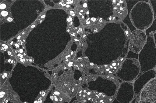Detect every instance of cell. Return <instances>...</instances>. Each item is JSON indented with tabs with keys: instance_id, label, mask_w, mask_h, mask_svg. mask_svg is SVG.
<instances>
[{
	"instance_id": "6da1fadb",
	"label": "cell",
	"mask_w": 156,
	"mask_h": 103,
	"mask_svg": "<svg viewBox=\"0 0 156 103\" xmlns=\"http://www.w3.org/2000/svg\"><path fill=\"white\" fill-rule=\"evenodd\" d=\"M119 82L100 83L83 82L76 96L84 103H113L119 87Z\"/></svg>"
},
{
	"instance_id": "7a4b0ae2",
	"label": "cell",
	"mask_w": 156,
	"mask_h": 103,
	"mask_svg": "<svg viewBox=\"0 0 156 103\" xmlns=\"http://www.w3.org/2000/svg\"><path fill=\"white\" fill-rule=\"evenodd\" d=\"M132 23L136 29L144 31L153 22L154 14L149 1H141L136 3L131 12Z\"/></svg>"
},
{
	"instance_id": "3957f363",
	"label": "cell",
	"mask_w": 156,
	"mask_h": 103,
	"mask_svg": "<svg viewBox=\"0 0 156 103\" xmlns=\"http://www.w3.org/2000/svg\"><path fill=\"white\" fill-rule=\"evenodd\" d=\"M140 71L135 81L144 72L153 70L156 66V48L153 34L147 37V41L138 54Z\"/></svg>"
},
{
	"instance_id": "277c9868",
	"label": "cell",
	"mask_w": 156,
	"mask_h": 103,
	"mask_svg": "<svg viewBox=\"0 0 156 103\" xmlns=\"http://www.w3.org/2000/svg\"><path fill=\"white\" fill-rule=\"evenodd\" d=\"M140 69L138 60L133 58H126L118 70L117 76L123 81H132L138 77Z\"/></svg>"
},
{
	"instance_id": "5b68a950",
	"label": "cell",
	"mask_w": 156,
	"mask_h": 103,
	"mask_svg": "<svg viewBox=\"0 0 156 103\" xmlns=\"http://www.w3.org/2000/svg\"><path fill=\"white\" fill-rule=\"evenodd\" d=\"M133 83L132 81H122L120 83L115 100L120 103H130L134 99Z\"/></svg>"
},
{
	"instance_id": "8992f818",
	"label": "cell",
	"mask_w": 156,
	"mask_h": 103,
	"mask_svg": "<svg viewBox=\"0 0 156 103\" xmlns=\"http://www.w3.org/2000/svg\"><path fill=\"white\" fill-rule=\"evenodd\" d=\"M147 36L144 31L136 29L131 33L129 51L139 54L147 41Z\"/></svg>"
},
{
	"instance_id": "52a82bcc",
	"label": "cell",
	"mask_w": 156,
	"mask_h": 103,
	"mask_svg": "<svg viewBox=\"0 0 156 103\" xmlns=\"http://www.w3.org/2000/svg\"><path fill=\"white\" fill-rule=\"evenodd\" d=\"M156 77V71L153 69L144 72L133 83L134 91V99L141 93L146 84Z\"/></svg>"
},
{
	"instance_id": "ba28073f",
	"label": "cell",
	"mask_w": 156,
	"mask_h": 103,
	"mask_svg": "<svg viewBox=\"0 0 156 103\" xmlns=\"http://www.w3.org/2000/svg\"><path fill=\"white\" fill-rule=\"evenodd\" d=\"M140 100L154 102L156 100V78L150 81L141 93Z\"/></svg>"
},
{
	"instance_id": "9c48e42d",
	"label": "cell",
	"mask_w": 156,
	"mask_h": 103,
	"mask_svg": "<svg viewBox=\"0 0 156 103\" xmlns=\"http://www.w3.org/2000/svg\"><path fill=\"white\" fill-rule=\"evenodd\" d=\"M156 31V19H154L152 25L144 31L147 36H149L153 34Z\"/></svg>"
},
{
	"instance_id": "30bf717a",
	"label": "cell",
	"mask_w": 156,
	"mask_h": 103,
	"mask_svg": "<svg viewBox=\"0 0 156 103\" xmlns=\"http://www.w3.org/2000/svg\"><path fill=\"white\" fill-rule=\"evenodd\" d=\"M12 103H19L20 99L19 95L16 93H12L10 95V99L9 100Z\"/></svg>"
},
{
	"instance_id": "8fae6325",
	"label": "cell",
	"mask_w": 156,
	"mask_h": 103,
	"mask_svg": "<svg viewBox=\"0 0 156 103\" xmlns=\"http://www.w3.org/2000/svg\"><path fill=\"white\" fill-rule=\"evenodd\" d=\"M154 14V19H156V1H149Z\"/></svg>"
},
{
	"instance_id": "7c38bea8",
	"label": "cell",
	"mask_w": 156,
	"mask_h": 103,
	"mask_svg": "<svg viewBox=\"0 0 156 103\" xmlns=\"http://www.w3.org/2000/svg\"><path fill=\"white\" fill-rule=\"evenodd\" d=\"M133 58L138 60V54L129 51V53L126 58Z\"/></svg>"
},
{
	"instance_id": "4fadbf2b",
	"label": "cell",
	"mask_w": 156,
	"mask_h": 103,
	"mask_svg": "<svg viewBox=\"0 0 156 103\" xmlns=\"http://www.w3.org/2000/svg\"><path fill=\"white\" fill-rule=\"evenodd\" d=\"M140 95L141 93L136 96L135 98L130 103H139V101L140 100Z\"/></svg>"
},
{
	"instance_id": "5bb4252c",
	"label": "cell",
	"mask_w": 156,
	"mask_h": 103,
	"mask_svg": "<svg viewBox=\"0 0 156 103\" xmlns=\"http://www.w3.org/2000/svg\"><path fill=\"white\" fill-rule=\"evenodd\" d=\"M8 12L6 11H3L1 12V15L3 17H6L8 15Z\"/></svg>"
},
{
	"instance_id": "9a60e30c",
	"label": "cell",
	"mask_w": 156,
	"mask_h": 103,
	"mask_svg": "<svg viewBox=\"0 0 156 103\" xmlns=\"http://www.w3.org/2000/svg\"><path fill=\"white\" fill-rule=\"evenodd\" d=\"M1 10H3L6 8V5L4 3L2 4L1 5V7H0Z\"/></svg>"
},
{
	"instance_id": "2e32d148",
	"label": "cell",
	"mask_w": 156,
	"mask_h": 103,
	"mask_svg": "<svg viewBox=\"0 0 156 103\" xmlns=\"http://www.w3.org/2000/svg\"><path fill=\"white\" fill-rule=\"evenodd\" d=\"M154 42L156 48V31L153 34Z\"/></svg>"
},
{
	"instance_id": "e0dca14e",
	"label": "cell",
	"mask_w": 156,
	"mask_h": 103,
	"mask_svg": "<svg viewBox=\"0 0 156 103\" xmlns=\"http://www.w3.org/2000/svg\"><path fill=\"white\" fill-rule=\"evenodd\" d=\"M139 103H152V102L140 100Z\"/></svg>"
},
{
	"instance_id": "ac0fdd59",
	"label": "cell",
	"mask_w": 156,
	"mask_h": 103,
	"mask_svg": "<svg viewBox=\"0 0 156 103\" xmlns=\"http://www.w3.org/2000/svg\"><path fill=\"white\" fill-rule=\"evenodd\" d=\"M13 21L12 18L11 17H8L7 18V21L9 22H12Z\"/></svg>"
},
{
	"instance_id": "d6986e66",
	"label": "cell",
	"mask_w": 156,
	"mask_h": 103,
	"mask_svg": "<svg viewBox=\"0 0 156 103\" xmlns=\"http://www.w3.org/2000/svg\"><path fill=\"white\" fill-rule=\"evenodd\" d=\"M71 103H84L80 101H78L77 100H76V101H74L73 102H72Z\"/></svg>"
},
{
	"instance_id": "ffe728a7",
	"label": "cell",
	"mask_w": 156,
	"mask_h": 103,
	"mask_svg": "<svg viewBox=\"0 0 156 103\" xmlns=\"http://www.w3.org/2000/svg\"><path fill=\"white\" fill-rule=\"evenodd\" d=\"M69 16H71L73 18H74L76 15L75 14H70V15Z\"/></svg>"
},
{
	"instance_id": "44dd1931",
	"label": "cell",
	"mask_w": 156,
	"mask_h": 103,
	"mask_svg": "<svg viewBox=\"0 0 156 103\" xmlns=\"http://www.w3.org/2000/svg\"><path fill=\"white\" fill-rule=\"evenodd\" d=\"M67 22L68 24H69L71 22L70 20V19L69 17H68L67 18Z\"/></svg>"
},
{
	"instance_id": "7402d4cb",
	"label": "cell",
	"mask_w": 156,
	"mask_h": 103,
	"mask_svg": "<svg viewBox=\"0 0 156 103\" xmlns=\"http://www.w3.org/2000/svg\"><path fill=\"white\" fill-rule=\"evenodd\" d=\"M69 18L70 19V22H73V18H72L70 16H69Z\"/></svg>"
},
{
	"instance_id": "603a6c76",
	"label": "cell",
	"mask_w": 156,
	"mask_h": 103,
	"mask_svg": "<svg viewBox=\"0 0 156 103\" xmlns=\"http://www.w3.org/2000/svg\"><path fill=\"white\" fill-rule=\"evenodd\" d=\"M69 13L70 14H74L75 13L74 11H72V10H70L69 11Z\"/></svg>"
},
{
	"instance_id": "cb8c5ba5",
	"label": "cell",
	"mask_w": 156,
	"mask_h": 103,
	"mask_svg": "<svg viewBox=\"0 0 156 103\" xmlns=\"http://www.w3.org/2000/svg\"><path fill=\"white\" fill-rule=\"evenodd\" d=\"M86 14H87V17H89V11H88V10L87 9V10L86 12Z\"/></svg>"
},
{
	"instance_id": "d4e9b609",
	"label": "cell",
	"mask_w": 156,
	"mask_h": 103,
	"mask_svg": "<svg viewBox=\"0 0 156 103\" xmlns=\"http://www.w3.org/2000/svg\"><path fill=\"white\" fill-rule=\"evenodd\" d=\"M90 19L91 18L90 17H87V18L86 19V20L90 21H89L90 20Z\"/></svg>"
},
{
	"instance_id": "484cf974",
	"label": "cell",
	"mask_w": 156,
	"mask_h": 103,
	"mask_svg": "<svg viewBox=\"0 0 156 103\" xmlns=\"http://www.w3.org/2000/svg\"><path fill=\"white\" fill-rule=\"evenodd\" d=\"M19 52L20 53H22L23 52V50L22 49H20L19 50Z\"/></svg>"
},
{
	"instance_id": "4316f807",
	"label": "cell",
	"mask_w": 156,
	"mask_h": 103,
	"mask_svg": "<svg viewBox=\"0 0 156 103\" xmlns=\"http://www.w3.org/2000/svg\"><path fill=\"white\" fill-rule=\"evenodd\" d=\"M66 8H70L71 7L70 5L69 4H68V5H66Z\"/></svg>"
},
{
	"instance_id": "83f0119b",
	"label": "cell",
	"mask_w": 156,
	"mask_h": 103,
	"mask_svg": "<svg viewBox=\"0 0 156 103\" xmlns=\"http://www.w3.org/2000/svg\"><path fill=\"white\" fill-rule=\"evenodd\" d=\"M5 49L7 50V49L8 48V45H6L4 47Z\"/></svg>"
},
{
	"instance_id": "f1b7e54d",
	"label": "cell",
	"mask_w": 156,
	"mask_h": 103,
	"mask_svg": "<svg viewBox=\"0 0 156 103\" xmlns=\"http://www.w3.org/2000/svg\"><path fill=\"white\" fill-rule=\"evenodd\" d=\"M15 46L16 47H17V48H19L20 47L19 45L17 43H16L15 44Z\"/></svg>"
},
{
	"instance_id": "f546056e",
	"label": "cell",
	"mask_w": 156,
	"mask_h": 103,
	"mask_svg": "<svg viewBox=\"0 0 156 103\" xmlns=\"http://www.w3.org/2000/svg\"><path fill=\"white\" fill-rule=\"evenodd\" d=\"M94 18H91V19H90V21L91 22H93V21L94 20Z\"/></svg>"
},
{
	"instance_id": "4dcf8cb0",
	"label": "cell",
	"mask_w": 156,
	"mask_h": 103,
	"mask_svg": "<svg viewBox=\"0 0 156 103\" xmlns=\"http://www.w3.org/2000/svg\"><path fill=\"white\" fill-rule=\"evenodd\" d=\"M22 55V54L21 53H19L17 55L18 57H20V56Z\"/></svg>"
},
{
	"instance_id": "1f68e13d",
	"label": "cell",
	"mask_w": 156,
	"mask_h": 103,
	"mask_svg": "<svg viewBox=\"0 0 156 103\" xmlns=\"http://www.w3.org/2000/svg\"><path fill=\"white\" fill-rule=\"evenodd\" d=\"M8 54L9 55H11V52L8 51Z\"/></svg>"
},
{
	"instance_id": "d6a6232c",
	"label": "cell",
	"mask_w": 156,
	"mask_h": 103,
	"mask_svg": "<svg viewBox=\"0 0 156 103\" xmlns=\"http://www.w3.org/2000/svg\"><path fill=\"white\" fill-rule=\"evenodd\" d=\"M67 32H70V29L69 28L67 30Z\"/></svg>"
},
{
	"instance_id": "836d02e7",
	"label": "cell",
	"mask_w": 156,
	"mask_h": 103,
	"mask_svg": "<svg viewBox=\"0 0 156 103\" xmlns=\"http://www.w3.org/2000/svg\"><path fill=\"white\" fill-rule=\"evenodd\" d=\"M21 36H19L18 37L17 39H18V40H19V39H20V38H21Z\"/></svg>"
},
{
	"instance_id": "e575fe53",
	"label": "cell",
	"mask_w": 156,
	"mask_h": 103,
	"mask_svg": "<svg viewBox=\"0 0 156 103\" xmlns=\"http://www.w3.org/2000/svg\"><path fill=\"white\" fill-rule=\"evenodd\" d=\"M45 17V15H43L41 17V18H44Z\"/></svg>"
},
{
	"instance_id": "d590c367",
	"label": "cell",
	"mask_w": 156,
	"mask_h": 103,
	"mask_svg": "<svg viewBox=\"0 0 156 103\" xmlns=\"http://www.w3.org/2000/svg\"><path fill=\"white\" fill-rule=\"evenodd\" d=\"M6 45V44H3L2 45V47H5V46Z\"/></svg>"
},
{
	"instance_id": "8d00e7d4",
	"label": "cell",
	"mask_w": 156,
	"mask_h": 103,
	"mask_svg": "<svg viewBox=\"0 0 156 103\" xmlns=\"http://www.w3.org/2000/svg\"><path fill=\"white\" fill-rule=\"evenodd\" d=\"M11 61H11V59H9L8 60V61L9 62H11Z\"/></svg>"
},
{
	"instance_id": "74e56055",
	"label": "cell",
	"mask_w": 156,
	"mask_h": 103,
	"mask_svg": "<svg viewBox=\"0 0 156 103\" xmlns=\"http://www.w3.org/2000/svg\"><path fill=\"white\" fill-rule=\"evenodd\" d=\"M20 61H21V62H23L24 61H23V58L22 59H21L20 60Z\"/></svg>"
},
{
	"instance_id": "f35d334b",
	"label": "cell",
	"mask_w": 156,
	"mask_h": 103,
	"mask_svg": "<svg viewBox=\"0 0 156 103\" xmlns=\"http://www.w3.org/2000/svg\"><path fill=\"white\" fill-rule=\"evenodd\" d=\"M71 35H72V36H76V35H74V34H72H72H71Z\"/></svg>"
},
{
	"instance_id": "ab89813d",
	"label": "cell",
	"mask_w": 156,
	"mask_h": 103,
	"mask_svg": "<svg viewBox=\"0 0 156 103\" xmlns=\"http://www.w3.org/2000/svg\"><path fill=\"white\" fill-rule=\"evenodd\" d=\"M5 49L3 47H2L1 48V50H4Z\"/></svg>"
},
{
	"instance_id": "60d3db41",
	"label": "cell",
	"mask_w": 156,
	"mask_h": 103,
	"mask_svg": "<svg viewBox=\"0 0 156 103\" xmlns=\"http://www.w3.org/2000/svg\"><path fill=\"white\" fill-rule=\"evenodd\" d=\"M35 27V25H32L31 27V28H34V27Z\"/></svg>"
},
{
	"instance_id": "b9f144b4",
	"label": "cell",
	"mask_w": 156,
	"mask_h": 103,
	"mask_svg": "<svg viewBox=\"0 0 156 103\" xmlns=\"http://www.w3.org/2000/svg\"><path fill=\"white\" fill-rule=\"evenodd\" d=\"M23 55H22L21 56H20V58H21V57H23Z\"/></svg>"
},
{
	"instance_id": "7bdbcfd3",
	"label": "cell",
	"mask_w": 156,
	"mask_h": 103,
	"mask_svg": "<svg viewBox=\"0 0 156 103\" xmlns=\"http://www.w3.org/2000/svg\"><path fill=\"white\" fill-rule=\"evenodd\" d=\"M13 60H12V61H11V63H13Z\"/></svg>"
},
{
	"instance_id": "ee69618b",
	"label": "cell",
	"mask_w": 156,
	"mask_h": 103,
	"mask_svg": "<svg viewBox=\"0 0 156 103\" xmlns=\"http://www.w3.org/2000/svg\"><path fill=\"white\" fill-rule=\"evenodd\" d=\"M12 44H13V42H11V45H12Z\"/></svg>"
},
{
	"instance_id": "f6af8a7d",
	"label": "cell",
	"mask_w": 156,
	"mask_h": 103,
	"mask_svg": "<svg viewBox=\"0 0 156 103\" xmlns=\"http://www.w3.org/2000/svg\"><path fill=\"white\" fill-rule=\"evenodd\" d=\"M153 103H156V100H155Z\"/></svg>"
},
{
	"instance_id": "bcb514c9",
	"label": "cell",
	"mask_w": 156,
	"mask_h": 103,
	"mask_svg": "<svg viewBox=\"0 0 156 103\" xmlns=\"http://www.w3.org/2000/svg\"><path fill=\"white\" fill-rule=\"evenodd\" d=\"M23 103H27V102H23Z\"/></svg>"
},
{
	"instance_id": "7dc6e473",
	"label": "cell",
	"mask_w": 156,
	"mask_h": 103,
	"mask_svg": "<svg viewBox=\"0 0 156 103\" xmlns=\"http://www.w3.org/2000/svg\"><path fill=\"white\" fill-rule=\"evenodd\" d=\"M42 22V20H41V21L40 22V23Z\"/></svg>"
}]
</instances>
